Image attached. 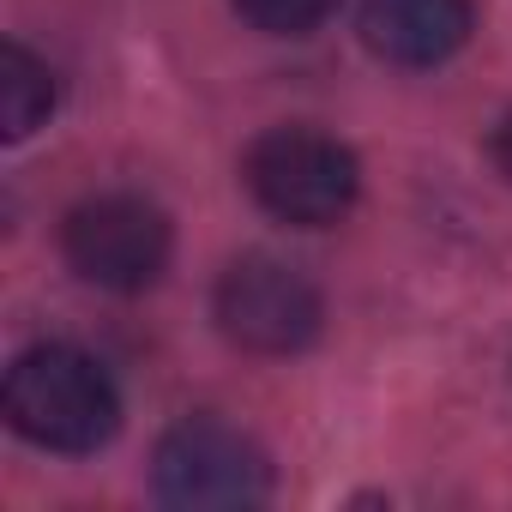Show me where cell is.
Listing matches in <instances>:
<instances>
[{
    "label": "cell",
    "instance_id": "4",
    "mask_svg": "<svg viewBox=\"0 0 512 512\" xmlns=\"http://www.w3.org/2000/svg\"><path fill=\"white\" fill-rule=\"evenodd\" d=\"M67 266L115 296H139L169 266V217L139 193H97L67 211L61 223Z\"/></svg>",
    "mask_w": 512,
    "mask_h": 512
},
{
    "label": "cell",
    "instance_id": "6",
    "mask_svg": "<svg viewBox=\"0 0 512 512\" xmlns=\"http://www.w3.org/2000/svg\"><path fill=\"white\" fill-rule=\"evenodd\" d=\"M470 0H362V43L386 67H440L470 43Z\"/></svg>",
    "mask_w": 512,
    "mask_h": 512
},
{
    "label": "cell",
    "instance_id": "7",
    "mask_svg": "<svg viewBox=\"0 0 512 512\" xmlns=\"http://www.w3.org/2000/svg\"><path fill=\"white\" fill-rule=\"evenodd\" d=\"M49 115H55V73H49V61H37L25 43H7L0 49V133L19 145Z\"/></svg>",
    "mask_w": 512,
    "mask_h": 512
},
{
    "label": "cell",
    "instance_id": "3",
    "mask_svg": "<svg viewBox=\"0 0 512 512\" xmlns=\"http://www.w3.org/2000/svg\"><path fill=\"white\" fill-rule=\"evenodd\" d=\"M157 500L187 506V512H235V506H266L272 500V458L260 440L217 422V416H187L157 440L151 458Z\"/></svg>",
    "mask_w": 512,
    "mask_h": 512
},
{
    "label": "cell",
    "instance_id": "9",
    "mask_svg": "<svg viewBox=\"0 0 512 512\" xmlns=\"http://www.w3.org/2000/svg\"><path fill=\"white\" fill-rule=\"evenodd\" d=\"M494 163H500V175L512 181V115L494 127Z\"/></svg>",
    "mask_w": 512,
    "mask_h": 512
},
{
    "label": "cell",
    "instance_id": "5",
    "mask_svg": "<svg viewBox=\"0 0 512 512\" xmlns=\"http://www.w3.org/2000/svg\"><path fill=\"white\" fill-rule=\"evenodd\" d=\"M320 290L308 272L272 253H241L217 278V326L235 350L253 356H296L320 338Z\"/></svg>",
    "mask_w": 512,
    "mask_h": 512
},
{
    "label": "cell",
    "instance_id": "2",
    "mask_svg": "<svg viewBox=\"0 0 512 512\" xmlns=\"http://www.w3.org/2000/svg\"><path fill=\"white\" fill-rule=\"evenodd\" d=\"M241 181H247L253 199H260V211H272L278 223H296V229L338 223L362 193L356 151L338 145L320 127H272V133H260L241 157Z\"/></svg>",
    "mask_w": 512,
    "mask_h": 512
},
{
    "label": "cell",
    "instance_id": "8",
    "mask_svg": "<svg viewBox=\"0 0 512 512\" xmlns=\"http://www.w3.org/2000/svg\"><path fill=\"white\" fill-rule=\"evenodd\" d=\"M229 7L266 37H308L314 25L332 19L338 0H229Z\"/></svg>",
    "mask_w": 512,
    "mask_h": 512
},
{
    "label": "cell",
    "instance_id": "1",
    "mask_svg": "<svg viewBox=\"0 0 512 512\" xmlns=\"http://www.w3.org/2000/svg\"><path fill=\"white\" fill-rule=\"evenodd\" d=\"M7 422L43 452H97L121 428V398L97 356L37 344L7 368Z\"/></svg>",
    "mask_w": 512,
    "mask_h": 512
}]
</instances>
